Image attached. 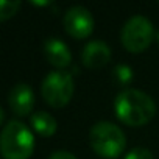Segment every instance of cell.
Instances as JSON below:
<instances>
[{
  "instance_id": "2e32d148",
  "label": "cell",
  "mask_w": 159,
  "mask_h": 159,
  "mask_svg": "<svg viewBox=\"0 0 159 159\" xmlns=\"http://www.w3.org/2000/svg\"><path fill=\"white\" fill-rule=\"evenodd\" d=\"M156 41H157V44H159V30L156 31Z\"/></svg>"
},
{
  "instance_id": "7c38bea8",
  "label": "cell",
  "mask_w": 159,
  "mask_h": 159,
  "mask_svg": "<svg viewBox=\"0 0 159 159\" xmlns=\"http://www.w3.org/2000/svg\"><path fill=\"white\" fill-rule=\"evenodd\" d=\"M20 8V2H10V0H2L0 2V20H8L13 17L17 10Z\"/></svg>"
},
{
  "instance_id": "9a60e30c",
  "label": "cell",
  "mask_w": 159,
  "mask_h": 159,
  "mask_svg": "<svg viewBox=\"0 0 159 159\" xmlns=\"http://www.w3.org/2000/svg\"><path fill=\"white\" fill-rule=\"evenodd\" d=\"M52 2H34V0H33V2H31V5H36V7H45V5H50Z\"/></svg>"
},
{
  "instance_id": "8992f818",
  "label": "cell",
  "mask_w": 159,
  "mask_h": 159,
  "mask_svg": "<svg viewBox=\"0 0 159 159\" xmlns=\"http://www.w3.org/2000/svg\"><path fill=\"white\" fill-rule=\"evenodd\" d=\"M62 25L72 38L84 39L89 38L94 31V17L91 11L84 7H72L66 11L62 17Z\"/></svg>"
},
{
  "instance_id": "5b68a950",
  "label": "cell",
  "mask_w": 159,
  "mask_h": 159,
  "mask_svg": "<svg viewBox=\"0 0 159 159\" xmlns=\"http://www.w3.org/2000/svg\"><path fill=\"white\" fill-rule=\"evenodd\" d=\"M75 84L73 78L66 70H55L50 72L42 81L41 94L47 105L52 108H62L66 106L73 97Z\"/></svg>"
},
{
  "instance_id": "3957f363",
  "label": "cell",
  "mask_w": 159,
  "mask_h": 159,
  "mask_svg": "<svg viewBox=\"0 0 159 159\" xmlns=\"http://www.w3.org/2000/svg\"><path fill=\"white\" fill-rule=\"evenodd\" d=\"M89 143L98 156L114 159L123 153L126 139L117 125L111 122H97L89 131Z\"/></svg>"
},
{
  "instance_id": "52a82bcc",
  "label": "cell",
  "mask_w": 159,
  "mask_h": 159,
  "mask_svg": "<svg viewBox=\"0 0 159 159\" xmlns=\"http://www.w3.org/2000/svg\"><path fill=\"white\" fill-rule=\"evenodd\" d=\"M8 105L10 109L19 116V117H25L33 111L34 106V92L33 89L25 84V83H19L14 88H11L10 94H8Z\"/></svg>"
},
{
  "instance_id": "7a4b0ae2",
  "label": "cell",
  "mask_w": 159,
  "mask_h": 159,
  "mask_svg": "<svg viewBox=\"0 0 159 159\" xmlns=\"http://www.w3.org/2000/svg\"><path fill=\"white\" fill-rule=\"evenodd\" d=\"M34 150L31 131L19 120L8 122L0 136V151L3 159H28Z\"/></svg>"
},
{
  "instance_id": "5bb4252c",
  "label": "cell",
  "mask_w": 159,
  "mask_h": 159,
  "mask_svg": "<svg viewBox=\"0 0 159 159\" xmlns=\"http://www.w3.org/2000/svg\"><path fill=\"white\" fill-rule=\"evenodd\" d=\"M48 159H76V156L72 154L70 151H66V150H56L50 154Z\"/></svg>"
},
{
  "instance_id": "ba28073f",
  "label": "cell",
  "mask_w": 159,
  "mask_h": 159,
  "mask_svg": "<svg viewBox=\"0 0 159 159\" xmlns=\"http://www.w3.org/2000/svg\"><path fill=\"white\" fill-rule=\"evenodd\" d=\"M81 61L89 69L105 67L111 61V48L103 41H91L83 48Z\"/></svg>"
},
{
  "instance_id": "4fadbf2b",
  "label": "cell",
  "mask_w": 159,
  "mask_h": 159,
  "mask_svg": "<svg viewBox=\"0 0 159 159\" xmlns=\"http://www.w3.org/2000/svg\"><path fill=\"white\" fill-rule=\"evenodd\" d=\"M125 159H153V154L143 147H136L125 154Z\"/></svg>"
},
{
  "instance_id": "6da1fadb",
  "label": "cell",
  "mask_w": 159,
  "mask_h": 159,
  "mask_svg": "<svg viewBox=\"0 0 159 159\" xmlns=\"http://www.w3.org/2000/svg\"><path fill=\"white\" fill-rule=\"evenodd\" d=\"M117 119L128 126H142L156 114V105L150 95L137 89H123L114 100Z\"/></svg>"
},
{
  "instance_id": "9c48e42d",
  "label": "cell",
  "mask_w": 159,
  "mask_h": 159,
  "mask_svg": "<svg viewBox=\"0 0 159 159\" xmlns=\"http://www.w3.org/2000/svg\"><path fill=\"white\" fill-rule=\"evenodd\" d=\"M44 53L47 61L56 69H66L72 64V53L69 47L56 38H48L44 42Z\"/></svg>"
},
{
  "instance_id": "277c9868",
  "label": "cell",
  "mask_w": 159,
  "mask_h": 159,
  "mask_svg": "<svg viewBox=\"0 0 159 159\" xmlns=\"http://www.w3.org/2000/svg\"><path fill=\"white\" fill-rule=\"evenodd\" d=\"M153 39H156L153 24L143 16H133L125 22L120 31L122 45L129 53H140L147 50Z\"/></svg>"
},
{
  "instance_id": "30bf717a",
  "label": "cell",
  "mask_w": 159,
  "mask_h": 159,
  "mask_svg": "<svg viewBox=\"0 0 159 159\" xmlns=\"http://www.w3.org/2000/svg\"><path fill=\"white\" fill-rule=\"evenodd\" d=\"M31 125L33 129L42 136V137H50L56 133V120L52 114L45 112V111H38L31 116Z\"/></svg>"
},
{
  "instance_id": "8fae6325",
  "label": "cell",
  "mask_w": 159,
  "mask_h": 159,
  "mask_svg": "<svg viewBox=\"0 0 159 159\" xmlns=\"http://www.w3.org/2000/svg\"><path fill=\"white\" fill-rule=\"evenodd\" d=\"M133 69L126 64H117L112 70V76L116 78V81L122 86H128L133 81Z\"/></svg>"
}]
</instances>
